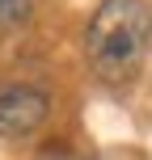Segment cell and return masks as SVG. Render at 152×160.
Masks as SVG:
<instances>
[{"label": "cell", "mask_w": 152, "mask_h": 160, "mask_svg": "<svg viewBox=\"0 0 152 160\" xmlns=\"http://www.w3.org/2000/svg\"><path fill=\"white\" fill-rule=\"evenodd\" d=\"M152 38V13L144 0H106L89 21V63L102 80H131Z\"/></svg>", "instance_id": "cell-1"}, {"label": "cell", "mask_w": 152, "mask_h": 160, "mask_svg": "<svg viewBox=\"0 0 152 160\" xmlns=\"http://www.w3.org/2000/svg\"><path fill=\"white\" fill-rule=\"evenodd\" d=\"M30 4L34 0H0V30H13L30 17Z\"/></svg>", "instance_id": "cell-3"}, {"label": "cell", "mask_w": 152, "mask_h": 160, "mask_svg": "<svg viewBox=\"0 0 152 160\" xmlns=\"http://www.w3.org/2000/svg\"><path fill=\"white\" fill-rule=\"evenodd\" d=\"M47 122V97L34 88H0V135L21 139Z\"/></svg>", "instance_id": "cell-2"}]
</instances>
